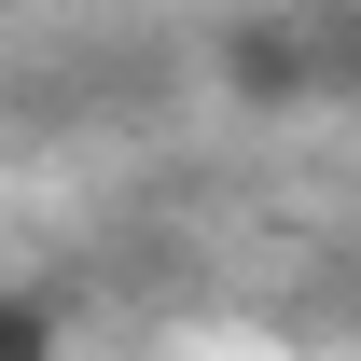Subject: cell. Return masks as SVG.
I'll return each mask as SVG.
<instances>
[{"instance_id":"277c9868","label":"cell","mask_w":361,"mask_h":361,"mask_svg":"<svg viewBox=\"0 0 361 361\" xmlns=\"http://www.w3.org/2000/svg\"><path fill=\"white\" fill-rule=\"evenodd\" d=\"M0 292H14V264H0Z\"/></svg>"},{"instance_id":"7a4b0ae2","label":"cell","mask_w":361,"mask_h":361,"mask_svg":"<svg viewBox=\"0 0 361 361\" xmlns=\"http://www.w3.org/2000/svg\"><path fill=\"white\" fill-rule=\"evenodd\" d=\"M0 361H70V292L14 278V292H0Z\"/></svg>"},{"instance_id":"6da1fadb","label":"cell","mask_w":361,"mask_h":361,"mask_svg":"<svg viewBox=\"0 0 361 361\" xmlns=\"http://www.w3.org/2000/svg\"><path fill=\"white\" fill-rule=\"evenodd\" d=\"M209 84H223L236 111H306V97H319V56H306V0L223 14V28H209Z\"/></svg>"},{"instance_id":"3957f363","label":"cell","mask_w":361,"mask_h":361,"mask_svg":"<svg viewBox=\"0 0 361 361\" xmlns=\"http://www.w3.org/2000/svg\"><path fill=\"white\" fill-rule=\"evenodd\" d=\"M306 56H319V97H361V0H306Z\"/></svg>"},{"instance_id":"5b68a950","label":"cell","mask_w":361,"mask_h":361,"mask_svg":"<svg viewBox=\"0 0 361 361\" xmlns=\"http://www.w3.org/2000/svg\"><path fill=\"white\" fill-rule=\"evenodd\" d=\"M348 306H361V292H348Z\"/></svg>"}]
</instances>
